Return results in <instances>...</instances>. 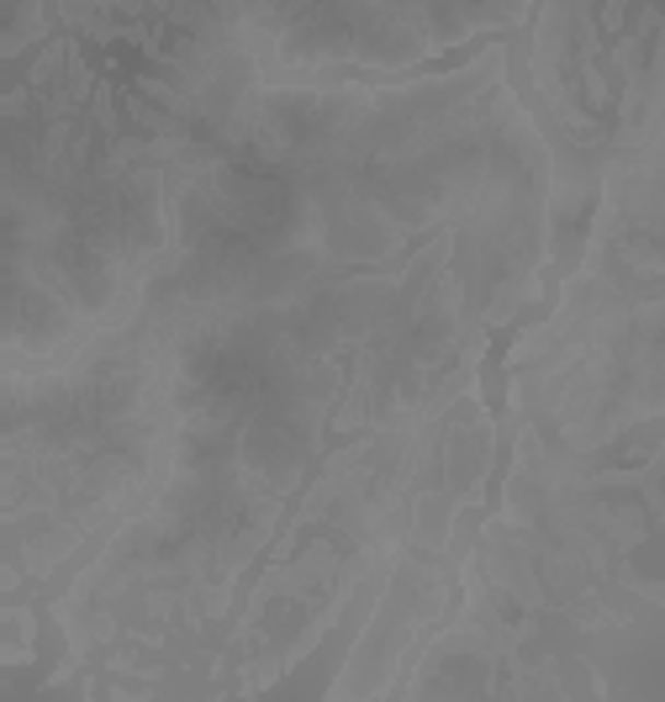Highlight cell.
I'll list each match as a JSON object with an SVG mask.
<instances>
[{"label": "cell", "instance_id": "6da1fadb", "mask_svg": "<svg viewBox=\"0 0 665 702\" xmlns=\"http://www.w3.org/2000/svg\"><path fill=\"white\" fill-rule=\"evenodd\" d=\"M180 449L164 349L138 323L112 328L59 365L5 370V528L37 518L16 560L48 576L85 534L138 518Z\"/></svg>", "mask_w": 665, "mask_h": 702}, {"label": "cell", "instance_id": "3957f363", "mask_svg": "<svg viewBox=\"0 0 665 702\" xmlns=\"http://www.w3.org/2000/svg\"><path fill=\"white\" fill-rule=\"evenodd\" d=\"M528 0H243V43L265 80L317 69H407L486 27H517Z\"/></svg>", "mask_w": 665, "mask_h": 702}, {"label": "cell", "instance_id": "7a4b0ae2", "mask_svg": "<svg viewBox=\"0 0 665 702\" xmlns=\"http://www.w3.org/2000/svg\"><path fill=\"white\" fill-rule=\"evenodd\" d=\"M534 80L575 149H644L665 106V0H545Z\"/></svg>", "mask_w": 665, "mask_h": 702}]
</instances>
